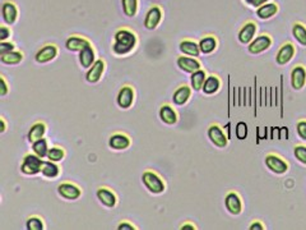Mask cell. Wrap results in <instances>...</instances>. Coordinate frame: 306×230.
Listing matches in <instances>:
<instances>
[{
	"mask_svg": "<svg viewBox=\"0 0 306 230\" xmlns=\"http://www.w3.org/2000/svg\"><path fill=\"white\" fill-rule=\"evenodd\" d=\"M41 173H42L43 176L46 178H56V176L60 174V168L56 165L55 161H43L42 163V168H41Z\"/></svg>",
	"mask_w": 306,
	"mask_h": 230,
	"instance_id": "83f0119b",
	"label": "cell"
},
{
	"mask_svg": "<svg viewBox=\"0 0 306 230\" xmlns=\"http://www.w3.org/2000/svg\"><path fill=\"white\" fill-rule=\"evenodd\" d=\"M105 72V61L102 59L95 61L93 65L87 71L86 73V79L88 83H97V82L101 79L102 74Z\"/></svg>",
	"mask_w": 306,
	"mask_h": 230,
	"instance_id": "5bb4252c",
	"label": "cell"
},
{
	"mask_svg": "<svg viewBox=\"0 0 306 230\" xmlns=\"http://www.w3.org/2000/svg\"><path fill=\"white\" fill-rule=\"evenodd\" d=\"M205 79H207V74H205V72L203 71V69H199V71L192 73V77H190L192 88L194 89V91H202Z\"/></svg>",
	"mask_w": 306,
	"mask_h": 230,
	"instance_id": "f1b7e54d",
	"label": "cell"
},
{
	"mask_svg": "<svg viewBox=\"0 0 306 230\" xmlns=\"http://www.w3.org/2000/svg\"><path fill=\"white\" fill-rule=\"evenodd\" d=\"M294 153L295 157H296L300 163L306 165V146L297 145L296 147L294 148Z\"/></svg>",
	"mask_w": 306,
	"mask_h": 230,
	"instance_id": "74e56055",
	"label": "cell"
},
{
	"mask_svg": "<svg viewBox=\"0 0 306 230\" xmlns=\"http://www.w3.org/2000/svg\"><path fill=\"white\" fill-rule=\"evenodd\" d=\"M306 84V69L302 65H297L291 72V86L292 88L300 91Z\"/></svg>",
	"mask_w": 306,
	"mask_h": 230,
	"instance_id": "4fadbf2b",
	"label": "cell"
},
{
	"mask_svg": "<svg viewBox=\"0 0 306 230\" xmlns=\"http://www.w3.org/2000/svg\"><path fill=\"white\" fill-rule=\"evenodd\" d=\"M97 198L101 202L104 206L112 209V207L116 206V196H115L114 192L111 189L106 188V187H101V188L97 189Z\"/></svg>",
	"mask_w": 306,
	"mask_h": 230,
	"instance_id": "2e32d148",
	"label": "cell"
},
{
	"mask_svg": "<svg viewBox=\"0 0 306 230\" xmlns=\"http://www.w3.org/2000/svg\"><path fill=\"white\" fill-rule=\"evenodd\" d=\"M58 193L63 198L69 199V201H76L82 196V191L78 186L73 183H61L58 187Z\"/></svg>",
	"mask_w": 306,
	"mask_h": 230,
	"instance_id": "52a82bcc",
	"label": "cell"
},
{
	"mask_svg": "<svg viewBox=\"0 0 306 230\" xmlns=\"http://www.w3.org/2000/svg\"><path fill=\"white\" fill-rule=\"evenodd\" d=\"M8 94V84L4 77H0V96H5Z\"/></svg>",
	"mask_w": 306,
	"mask_h": 230,
	"instance_id": "60d3db41",
	"label": "cell"
},
{
	"mask_svg": "<svg viewBox=\"0 0 306 230\" xmlns=\"http://www.w3.org/2000/svg\"><path fill=\"white\" fill-rule=\"evenodd\" d=\"M26 227L27 230H43L45 225H43L42 219H40L38 216H31L26 221Z\"/></svg>",
	"mask_w": 306,
	"mask_h": 230,
	"instance_id": "d590c367",
	"label": "cell"
},
{
	"mask_svg": "<svg viewBox=\"0 0 306 230\" xmlns=\"http://www.w3.org/2000/svg\"><path fill=\"white\" fill-rule=\"evenodd\" d=\"M32 151L36 153V155L40 156L41 158L48 157V152H49L48 141H46L45 138H41V140H37L36 142H33Z\"/></svg>",
	"mask_w": 306,
	"mask_h": 230,
	"instance_id": "1f68e13d",
	"label": "cell"
},
{
	"mask_svg": "<svg viewBox=\"0 0 306 230\" xmlns=\"http://www.w3.org/2000/svg\"><path fill=\"white\" fill-rule=\"evenodd\" d=\"M56 56H58V46L50 43V45H45L43 48H41L40 50L36 53L35 59L37 63L45 64V63H49V61L54 60Z\"/></svg>",
	"mask_w": 306,
	"mask_h": 230,
	"instance_id": "30bf717a",
	"label": "cell"
},
{
	"mask_svg": "<svg viewBox=\"0 0 306 230\" xmlns=\"http://www.w3.org/2000/svg\"><path fill=\"white\" fill-rule=\"evenodd\" d=\"M117 229L119 230H134L135 226L133 224H130L129 221H123V222H120L119 226H117Z\"/></svg>",
	"mask_w": 306,
	"mask_h": 230,
	"instance_id": "7bdbcfd3",
	"label": "cell"
},
{
	"mask_svg": "<svg viewBox=\"0 0 306 230\" xmlns=\"http://www.w3.org/2000/svg\"><path fill=\"white\" fill-rule=\"evenodd\" d=\"M64 156H65V151H64L61 147H58V146H54V147L49 148V152H48V158H49V160L55 161V163H58V161L63 160Z\"/></svg>",
	"mask_w": 306,
	"mask_h": 230,
	"instance_id": "e575fe53",
	"label": "cell"
},
{
	"mask_svg": "<svg viewBox=\"0 0 306 230\" xmlns=\"http://www.w3.org/2000/svg\"><path fill=\"white\" fill-rule=\"evenodd\" d=\"M176 63H177V66H179L182 72H185V73L192 74L200 69V63L197 60V59L193 58V56H187V55L179 56Z\"/></svg>",
	"mask_w": 306,
	"mask_h": 230,
	"instance_id": "7c38bea8",
	"label": "cell"
},
{
	"mask_svg": "<svg viewBox=\"0 0 306 230\" xmlns=\"http://www.w3.org/2000/svg\"><path fill=\"white\" fill-rule=\"evenodd\" d=\"M208 138H209L213 145L220 148L226 147L228 143L227 135L225 134L223 129L218 124H212L208 128Z\"/></svg>",
	"mask_w": 306,
	"mask_h": 230,
	"instance_id": "277c9868",
	"label": "cell"
},
{
	"mask_svg": "<svg viewBox=\"0 0 306 230\" xmlns=\"http://www.w3.org/2000/svg\"><path fill=\"white\" fill-rule=\"evenodd\" d=\"M9 36H10L9 28H7L5 26H2V27H0V40L5 41Z\"/></svg>",
	"mask_w": 306,
	"mask_h": 230,
	"instance_id": "b9f144b4",
	"label": "cell"
},
{
	"mask_svg": "<svg viewBox=\"0 0 306 230\" xmlns=\"http://www.w3.org/2000/svg\"><path fill=\"white\" fill-rule=\"evenodd\" d=\"M115 42L112 45V51L116 55H127L137 45V36L133 31L122 28L115 33Z\"/></svg>",
	"mask_w": 306,
	"mask_h": 230,
	"instance_id": "6da1fadb",
	"label": "cell"
},
{
	"mask_svg": "<svg viewBox=\"0 0 306 230\" xmlns=\"http://www.w3.org/2000/svg\"><path fill=\"white\" fill-rule=\"evenodd\" d=\"M181 230H195L197 227H195L194 224H192V222H186V224L181 225V227H180Z\"/></svg>",
	"mask_w": 306,
	"mask_h": 230,
	"instance_id": "f6af8a7d",
	"label": "cell"
},
{
	"mask_svg": "<svg viewBox=\"0 0 306 230\" xmlns=\"http://www.w3.org/2000/svg\"><path fill=\"white\" fill-rule=\"evenodd\" d=\"M264 225L262 224L261 221H254L253 224L250 225V230H263Z\"/></svg>",
	"mask_w": 306,
	"mask_h": 230,
	"instance_id": "ee69618b",
	"label": "cell"
},
{
	"mask_svg": "<svg viewBox=\"0 0 306 230\" xmlns=\"http://www.w3.org/2000/svg\"><path fill=\"white\" fill-rule=\"evenodd\" d=\"M277 12H278V5L274 4V3H267V4L261 5L256 9V15L261 19H269L273 15H276Z\"/></svg>",
	"mask_w": 306,
	"mask_h": 230,
	"instance_id": "d4e9b609",
	"label": "cell"
},
{
	"mask_svg": "<svg viewBox=\"0 0 306 230\" xmlns=\"http://www.w3.org/2000/svg\"><path fill=\"white\" fill-rule=\"evenodd\" d=\"M159 118H161V120L164 123V124H169V125L176 124L177 122L176 111H175V110L167 104L162 105L161 109H159Z\"/></svg>",
	"mask_w": 306,
	"mask_h": 230,
	"instance_id": "603a6c76",
	"label": "cell"
},
{
	"mask_svg": "<svg viewBox=\"0 0 306 230\" xmlns=\"http://www.w3.org/2000/svg\"><path fill=\"white\" fill-rule=\"evenodd\" d=\"M0 125H2V128H0V132H5V129H7V124H5V120L3 119H0Z\"/></svg>",
	"mask_w": 306,
	"mask_h": 230,
	"instance_id": "7dc6e473",
	"label": "cell"
},
{
	"mask_svg": "<svg viewBox=\"0 0 306 230\" xmlns=\"http://www.w3.org/2000/svg\"><path fill=\"white\" fill-rule=\"evenodd\" d=\"M255 33H256V25L254 22H248L245 23V25L243 26V28H241L240 31H239V41H240L241 43H244V45H246V43H250L251 41L254 40V37H255Z\"/></svg>",
	"mask_w": 306,
	"mask_h": 230,
	"instance_id": "ac0fdd59",
	"label": "cell"
},
{
	"mask_svg": "<svg viewBox=\"0 0 306 230\" xmlns=\"http://www.w3.org/2000/svg\"><path fill=\"white\" fill-rule=\"evenodd\" d=\"M266 165L268 166L269 170L276 174H285L289 170V164L284 158L273 155V153H269V155L266 156Z\"/></svg>",
	"mask_w": 306,
	"mask_h": 230,
	"instance_id": "8992f818",
	"label": "cell"
},
{
	"mask_svg": "<svg viewBox=\"0 0 306 230\" xmlns=\"http://www.w3.org/2000/svg\"><path fill=\"white\" fill-rule=\"evenodd\" d=\"M225 206L231 215H240L243 211V201L236 192H228L226 194Z\"/></svg>",
	"mask_w": 306,
	"mask_h": 230,
	"instance_id": "ba28073f",
	"label": "cell"
},
{
	"mask_svg": "<svg viewBox=\"0 0 306 230\" xmlns=\"http://www.w3.org/2000/svg\"><path fill=\"white\" fill-rule=\"evenodd\" d=\"M248 124H246L245 122H239L238 124H236V137L239 138L240 141L246 140V137H248Z\"/></svg>",
	"mask_w": 306,
	"mask_h": 230,
	"instance_id": "8d00e7d4",
	"label": "cell"
},
{
	"mask_svg": "<svg viewBox=\"0 0 306 230\" xmlns=\"http://www.w3.org/2000/svg\"><path fill=\"white\" fill-rule=\"evenodd\" d=\"M161 19H162L161 8L157 7V5H153V7L150 8L147 14H146L145 27L147 28V30H156V28L158 27Z\"/></svg>",
	"mask_w": 306,
	"mask_h": 230,
	"instance_id": "8fae6325",
	"label": "cell"
},
{
	"mask_svg": "<svg viewBox=\"0 0 306 230\" xmlns=\"http://www.w3.org/2000/svg\"><path fill=\"white\" fill-rule=\"evenodd\" d=\"M15 49L14 43L13 42H7V41H2L0 42V55H3V54H7L10 53V51H13Z\"/></svg>",
	"mask_w": 306,
	"mask_h": 230,
	"instance_id": "ab89813d",
	"label": "cell"
},
{
	"mask_svg": "<svg viewBox=\"0 0 306 230\" xmlns=\"http://www.w3.org/2000/svg\"><path fill=\"white\" fill-rule=\"evenodd\" d=\"M296 130L299 137L302 141H306V120H300L296 125Z\"/></svg>",
	"mask_w": 306,
	"mask_h": 230,
	"instance_id": "f35d334b",
	"label": "cell"
},
{
	"mask_svg": "<svg viewBox=\"0 0 306 230\" xmlns=\"http://www.w3.org/2000/svg\"><path fill=\"white\" fill-rule=\"evenodd\" d=\"M116 102L120 109L128 110L133 106L134 102V89L130 86H124L119 91L116 97Z\"/></svg>",
	"mask_w": 306,
	"mask_h": 230,
	"instance_id": "5b68a950",
	"label": "cell"
},
{
	"mask_svg": "<svg viewBox=\"0 0 306 230\" xmlns=\"http://www.w3.org/2000/svg\"><path fill=\"white\" fill-rule=\"evenodd\" d=\"M123 10L127 17H134L138 10V0H122Z\"/></svg>",
	"mask_w": 306,
	"mask_h": 230,
	"instance_id": "836d02e7",
	"label": "cell"
},
{
	"mask_svg": "<svg viewBox=\"0 0 306 230\" xmlns=\"http://www.w3.org/2000/svg\"><path fill=\"white\" fill-rule=\"evenodd\" d=\"M272 45V38L268 35H261L254 38L249 43V53L250 54H261L263 51L268 50Z\"/></svg>",
	"mask_w": 306,
	"mask_h": 230,
	"instance_id": "9c48e42d",
	"label": "cell"
},
{
	"mask_svg": "<svg viewBox=\"0 0 306 230\" xmlns=\"http://www.w3.org/2000/svg\"><path fill=\"white\" fill-rule=\"evenodd\" d=\"M217 48V40L213 36H205L200 40L199 42V49L200 53L203 54H210L216 50Z\"/></svg>",
	"mask_w": 306,
	"mask_h": 230,
	"instance_id": "f546056e",
	"label": "cell"
},
{
	"mask_svg": "<svg viewBox=\"0 0 306 230\" xmlns=\"http://www.w3.org/2000/svg\"><path fill=\"white\" fill-rule=\"evenodd\" d=\"M109 146L116 151L127 150L130 146V138L123 133H115L109 138Z\"/></svg>",
	"mask_w": 306,
	"mask_h": 230,
	"instance_id": "d6986e66",
	"label": "cell"
},
{
	"mask_svg": "<svg viewBox=\"0 0 306 230\" xmlns=\"http://www.w3.org/2000/svg\"><path fill=\"white\" fill-rule=\"evenodd\" d=\"M268 2H269V0H254V3H253V7L259 8V7H261V5L267 4V3H268Z\"/></svg>",
	"mask_w": 306,
	"mask_h": 230,
	"instance_id": "bcb514c9",
	"label": "cell"
},
{
	"mask_svg": "<svg viewBox=\"0 0 306 230\" xmlns=\"http://www.w3.org/2000/svg\"><path fill=\"white\" fill-rule=\"evenodd\" d=\"M179 50L181 51L184 55L193 56V58H197V56L199 55V53H200L199 43L194 42V41H190V40L181 41V42H180V45H179Z\"/></svg>",
	"mask_w": 306,
	"mask_h": 230,
	"instance_id": "cb8c5ba5",
	"label": "cell"
},
{
	"mask_svg": "<svg viewBox=\"0 0 306 230\" xmlns=\"http://www.w3.org/2000/svg\"><path fill=\"white\" fill-rule=\"evenodd\" d=\"M2 17L7 25H13L17 20L18 9L17 5L12 2H5L2 5Z\"/></svg>",
	"mask_w": 306,
	"mask_h": 230,
	"instance_id": "e0dca14e",
	"label": "cell"
},
{
	"mask_svg": "<svg viewBox=\"0 0 306 230\" xmlns=\"http://www.w3.org/2000/svg\"><path fill=\"white\" fill-rule=\"evenodd\" d=\"M142 181L146 188L153 194H159L164 191L166 186L161 176L152 170H146L142 175Z\"/></svg>",
	"mask_w": 306,
	"mask_h": 230,
	"instance_id": "7a4b0ae2",
	"label": "cell"
},
{
	"mask_svg": "<svg viewBox=\"0 0 306 230\" xmlns=\"http://www.w3.org/2000/svg\"><path fill=\"white\" fill-rule=\"evenodd\" d=\"M292 35L296 38L297 42L301 43L302 46H306V27L301 23H295L292 27Z\"/></svg>",
	"mask_w": 306,
	"mask_h": 230,
	"instance_id": "d6a6232c",
	"label": "cell"
},
{
	"mask_svg": "<svg viewBox=\"0 0 306 230\" xmlns=\"http://www.w3.org/2000/svg\"><path fill=\"white\" fill-rule=\"evenodd\" d=\"M42 158L40 156L36 155L35 152L33 153H28L23 157L22 165H20V171L26 175H36L41 171V168H42Z\"/></svg>",
	"mask_w": 306,
	"mask_h": 230,
	"instance_id": "3957f363",
	"label": "cell"
},
{
	"mask_svg": "<svg viewBox=\"0 0 306 230\" xmlns=\"http://www.w3.org/2000/svg\"><path fill=\"white\" fill-rule=\"evenodd\" d=\"M192 96V88L186 84L184 86H180L176 91L174 92V96H172V101H174L175 105L177 106H182L187 102V100L190 99Z\"/></svg>",
	"mask_w": 306,
	"mask_h": 230,
	"instance_id": "7402d4cb",
	"label": "cell"
},
{
	"mask_svg": "<svg viewBox=\"0 0 306 230\" xmlns=\"http://www.w3.org/2000/svg\"><path fill=\"white\" fill-rule=\"evenodd\" d=\"M96 61V55H95V50L92 45L87 46L83 50L79 51V64L83 66L84 69H89Z\"/></svg>",
	"mask_w": 306,
	"mask_h": 230,
	"instance_id": "44dd1931",
	"label": "cell"
},
{
	"mask_svg": "<svg viewBox=\"0 0 306 230\" xmlns=\"http://www.w3.org/2000/svg\"><path fill=\"white\" fill-rule=\"evenodd\" d=\"M89 45H91V42L87 38L82 37V36H70L65 41V48L69 51H73V53H79V51H82L84 48Z\"/></svg>",
	"mask_w": 306,
	"mask_h": 230,
	"instance_id": "ffe728a7",
	"label": "cell"
},
{
	"mask_svg": "<svg viewBox=\"0 0 306 230\" xmlns=\"http://www.w3.org/2000/svg\"><path fill=\"white\" fill-rule=\"evenodd\" d=\"M245 2H246V3H248V4H251V5H253L254 0H245Z\"/></svg>",
	"mask_w": 306,
	"mask_h": 230,
	"instance_id": "c3c4849f",
	"label": "cell"
},
{
	"mask_svg": "<svg viewBox=\"0 0 306 230\" xmlns=\"http://www.w3.org/2000/svg\"><path fill=\"white\" fill-rule=\"evenodd\" d=\"M23 60V54L20 51H10V53L3 54L0 55V61L3 64H7V65H14V64L20 63Z\"/></svg>",
	"mask_w": 306,
	"mask_h": 230,
	"instance_id": "4dcf8cb0",
	"label": "cell"
},
{
	"mask_svg": "<svg viewBox=\"0 0 306 230\" xmlns=\"http://www.w3.org/2000/svg\"><path fill=\"white\" fill-rule=\"evenodd\" d=\"M295 55V46L291 42H286L279 48L278 53L276 55V61L279 65H285V64L290 63L291 59Z\"/></svg>",
	"mask_w": 306,
	"mask_h": 230,
	"instance_id": "9a60e30c",
	"label": "cell"
},
{
	"mask_svg": "<svg viewBox=\"0 0 306 230\" xmlns=\"http://www.w3.org/2000/svg\"><path fill=\"white\" fill-rule=\"evenodd\" d=\"M220 87H221L220 78H218L217 76H213L212 74V76L207 77L202 91L204 92L205 95H213V94H216V92H218Z\"/></svg>",
	"mask_w": 306,
	"mask_h": 230,
	"instance_id": "4316f807",
	"label": "cell"
},
{
	"mask_svg": "<svg viewBox=\"0 0 306 230\" xmlns=\"http://www.w3.org/2000/svg\"><path fill=\"white\" fill-rule=\"evenodd\" d=\"M45 133H46L45 123L42 122L35 123V124L30 128V132H28V142L33 143L37 140H41V138H43Z\"/></svg>",
	"mask_w": 306,
	"mask_h": 230,
	"instance_id": "484cf974",
	"label": "cell"
}]
</instances>
